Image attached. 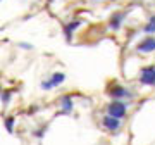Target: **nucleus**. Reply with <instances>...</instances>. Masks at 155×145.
Masks as SVG:
<instances>
[{
	"label": "nucleus",
	"instance_id": "f257e3e1",
	"mask_svg": "<svg viewBox=\"0 0 155 145\" xmlns=\"http://www.w3.org/2000/svg\"><path fill=\"white\" fill-rule=\"evenodd\" d=\"M126 112H127V106L121 100H114L107 106V114L117 117V119H122V117L126 116Z\"/></svg>",
	"mask_w": 155,
	"mask_h": 145
},
{
	"label": "nucleus",
	"instance_id": "f03ea898",
	"mask_svg": "<svg viewBox=\"0 0 155 145\" xmlns=\"http://www.w3.org/2000/svg\"><path fill=\"white\" fill-rule=\"evenodd\" d=\"M107 93L110 95L114 100H122V99H131V97H133V93H131L129 90L121 86V85H117V83L110 85L109 90H107Z\"/></svg>",
	"mask_w": 155,
	"mask_h": 145
},
{
	"label": "nucleus",
	"instance_id": "7ed1b4c3",
	"mask_svg": "<svg viewBox=\"0 0 155 145\" xmlns=\"http://www.w3.org/2000/svg\"><path fill=\"white\" fill-rule=\"evenodd\" d=\"M140 83L145 86H155V66H147L140 71Z\"/></svg>",
	"mask_w": 155,
	"mask_h": 145
},
{
	"label": "nucleus",
	"instance_id": "20e7f679",
	"mask_svg": "<svg viewBox=\"0 0 155 145\" xmlns=\"http://www.w3.org/2000/svg\"><path fill=\"white\" fill-rule=\"evenodd\" d=\"M136 50H138L140 54H152V52H155V35L145 36V38L136 45Z\"/></svg>",
	"mask_w": 155,
	"mask_h": 145
},
{
	"label": "nucleus",
	"instance_id": "39448f33",
	"mask_svg": "<svg viewBox=\"0 0 155 145\" xmlns=\"http://www.w3.org/2000/svg\"><path fill=\"white\" fill-rule=\"evenodd\" d=\"M127 12L126 11H117L114 12L110 16V19H109V28L114 29V31H117V29L121 28L122 24H124V19H126Z\"/></svg>",
	"mask_w": 155,
	"mask_h": 145
},
{
	"label": "nucleus",
	"instance_id": "423d86ee",
	"mask_svg": "<svg viewBox=\"0 0 155 145\" xmlns=\"http://www.w3.org/2000/svg\"><path fill=\"white\" fill-rule=\"evenodd\" d=\"M102 126H104L107 131L116 133V131H119V128H121V119H117V117L107 114V116H104V119H102Z\"/></svg>",
	"mask_w": 155,
	"mask_h": 145
},
{
	"label": "nucleus",
	"instance_id": "0eeeda50",
	"mask_svg": "<svg viewBox=\"0 0 155 145\" xmlns=\"http://www.w3.org/2000/svg\"><path fill=\"white\" fill-rule=\"evenodd\" d=\"M64 79H66V74H64V72H55V74H52V78H50L48 81H43V83H41V88L43 90L55 88V86H59L61 83H64Z\"/></svg>",
	"mask_w": 155,
	"mask_h": 145
},
{
	"label": "nucleus",
	"instance_id": "6e6552de",
	"mask_svg": "<svg viewBox=\"0 0 155 145\" xmlns=\"http://www.w3.org/2000/svg\"><path fill=\"white\" fill-rule=\"evenodd\" d=\"M79 26H81V21H71L69 24H66V26H64V35H66L67 42H71L72 33H74V31H76Z\"/></svg>",
	"mask_w": 155,
	"mask_h": 145
},
{
	"label": "nucleus",
	"instance_id": "1a4fd4ad",
	"mask_svg": "<svg viewBox=\"0 0 155 145\" xmlns=\"http://www.w3.org/2000/svg\"><path fill=\"white\" fill-rule=\"evenodd\" d=\"M61 107L64 112H71L72 111V97L71 95H64L61 99Z\"/></svg>",
	"mask_w": 155,
	"mask_h": 145
},
{
	"label": "nucleus",
	"instance_id": "9d476101",
	"mask_svg": "<svg viewBox=\"0 0 155 145\" xmlns=\"http://www.w3.org/2000/svg\"><path fill=\"white\" fill-rule=\"evenodd\" d=\"M143 33H147V35H155V14H153V16H150V19L145 22Z\"/></svg>",
	"mask_w": 155,
	"mask_h": 145
},
{
	"label": "nucleus",
	"instance_id": "9b49d317",
	"mask_svg": "<svg viewBox=\"0 0 155 145\" xmlns=\"http://www.w3.org/2000/svg\"><path fill=\"white\" fill-rule=\"evenodd\" d=\"M5 128H7L9 133L14 131V117H7V119H5Z\"/></svg>",
	"mask_w": 155,
	"mask_h": 145
},
{
	"label": "nucleus",
	"instance_id": "f8f14e48",
	"mask_svg": "<svg viewBox=\"0 0 155 145\" xmlns=\"http://www.w3.org/2000/svg\"><path fill=\"white\" fill-rule=\"evenodd\" d=\"M93 2H100V0H93Z\"/></svg>",
	"mask_w": 155,
	"mask_h": 145
},
{
	"label": "nucleus",
	"instance_id": "ddd939ff",
	"mask_svg": "<svg viewBox=\"0 0 155 145\" xmlns=\"http://www.w3.org/2000/svg\"><path fill=\"white\" fill-rule=\"evenodd\" d=\"M112 2H114V0H112Z\"/></svg>",
	"mask_w": 155,
	"mask_h": 145
}]
</instances>
